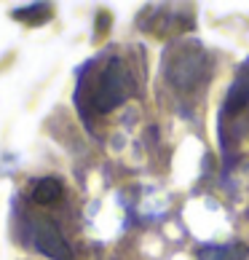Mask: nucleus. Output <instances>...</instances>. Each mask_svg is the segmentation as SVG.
Masks as SVG:
<instances>
[{"instance_id":"1","label":"nucleus","mask_w":249,"mask_h":260,"mask_svg":"<svg viewBox=\"0 0 249 260\" xmlns=\"http://www.w3.org/2000/svg\"><path fill=\"white\" fill-rule=\"evenodd\" d=\"M83 89H86V100H89L94 110L110 113L129 100V94L134 91V83H131V73L126 70L123 59L113 56V59H108L99 67L94 78L81 81L78 91H83Z\"/></svg>"},{"instance_id":"3","label":"nucleus","mask_w":249,"mask_h":260,"mask_svg":"<svg viewBox=\"0 0 249 260\" xmlns=\"http://www.w3.org/2000/svg\"><path fill=\"white\" fill-rule=\"evenodd\" d=\"M24 242L30 244L35 252H41L51 260H75V252L70 242L64 239L59 225L46 215H24Z\"/></svg>"},{"instance_id":"4","label":"nucleus","mask_w":249,"mask_h":260,"mask_svg":"<svg viewBox=\"0 0 249 260\" xmlns=\"http://www.w3.org/2000/svg\"><path fill=\"white\" fill-rule=\"evenodd\" d=\"M198 260H249V252L244 244H204Z\"/></svg>"},{"instance_id":"6","label":"nucleus","mask_w":249,"mask_h":260,"mask_svg":"<svg viewBox=\"0 0 249 260\" xmlns=\"http://www.w3.org/2000/svg\"><path fill=\"white\" fill-rule=\"evenodd\" d=\"M62 193H64V188H62V182L56 177H43V180H38L32 185V201L38 207L54 204V201L62 199Z\"/></svg>"},{"instance_id":"2","label":"nucleus","mask_w":249,"mask_h":260,"mask_svg":"<svg viewBox=\"0 0 249 260\" xmlns=\"http://www.w3.org/2000/svg\"><path fill=\"white\" fill-rule=\"evenodd\" d=\"M204 67H206V51L198 43H180L166 54L164 73L166 81L180 91H188L204 81Z\"/></svg>"},{"instance_id":"5","label":"nucleus","mask_w":249,"mask_h":260,"mask_svg":"<svg viewBox=\"0 0 249 260\" xmlns=\"http://www.w3.org/2000/svg\"><path fill=\"white\" fill-rule=\"evenodd\" d=\"M246 102H249V73H241V75H238V81L231 86L228 97H225L223 115H233V113H238L241 108H246Z\"/></svg>"}]
</instances>
